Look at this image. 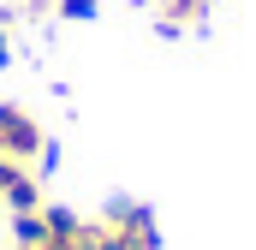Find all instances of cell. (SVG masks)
Returning a JSON list of instances; mask_svg holds the SVG:
<instances>
[{"label":"cell","instance_id":"obj_1","mask_svg":"<svg viewBox=\"0 0 256 250\" xmlns=\"http://www.w3.org/2000/svg\"><path fill=\"white\" fill-rule=\"evenodd\" d=\"M12 250H96L90 220H78L72 208H24L12 214Z\"/></svg>","mask_w":256,"mask_h":250},{"label":"cell","instance_id":"obj_2","mask_svg":"<svg viewBox=\"0 0 256 250\" xmlns=\"http://www.w3.org/2000/svg\"><path fill=\"white\" fill-rule=\"evenodd\" d=\"M90 232H96V250H161V232H155V214L143 208V202H108L96 220H90Z\"/></svg>","mask_w":256,"mask_h":250},{"label":"cell","instance_id":"obj_3","mask_svg":"<svg viewBox=\"0 0 256 250\" xmlns=\"http://www.w3.org/2000/svg\"><path fill=\"white\" fill-rule=\"evenodd\" d=\"M0 155H12V161H48L54 167V143H48V131L36 125V114H24L18 102H0Z\"/></svg>","mask_w":256,"mask_h":250},{"label":"cell","instance_id":"obj_4","mask_svg":"<svg viewBox=\"0 0 256 250\" xmlns=\"http://www.w3.org/2000/svg\"><path fill=\"white\" fill-rule=\"evenodd\" d=\"M0 202H6L12 214L42 208V179H36L24 161H12V155H0Z\"/></svg>","mask_w":256,"mask_h":250},{"label":"cell","instance_id":"obj_5","mask_svg":"<svg viewBox=\"0 0 256 250\" xmlns=\"http://www.w3.org/2000/svg\"><path fill=\"white\" fill-rule=\"evenodd\" d=\"M208 6L214 0H155V24H161V36H185L208 18Z\"/></svg>","mask_w":256,"mask_h":250},{"label":"cell","instance_id":"obj_6","mask_svg":"<svg viewBox=\"0 0 256 250\" xmlns=\"http://www.w3.org/2000/svg\"><path fill=\"white\" fill-rule=\"evenodd\" d=\"M96 6H102V0H54V12L72 18V24H90V18H96Z\"/></svg>","mask_w":256,"mask_h":250},{"label":"cell","instance_id":"obj_7","mask_svg":"<svg viewBox=\"0 0 256 250\" xmlns=\"http://www.w3.org/2000/svg\"><path fill=\"white\" fill-rule=\"evenodd\" d=\"M12 60V18H6V12H0V66Z\"/></svg>","mask_w":256,"mask_h":250}]
</instances>
